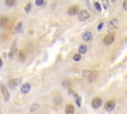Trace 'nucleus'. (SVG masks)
I'll list each match as a JSON object with an SVG mask.
<instances>
[{"mask_svg": "<svg viewBox=\"0 0 127 114\" xmlns=\"http://www.w3.org/2000/svg\"><path fill=\"white\" fill-rule=\"evenodd\" d=\"M31 7H32L31 3H28V4L25 6V11H26V12H29V11L31 10Z\"/></svg>", "mask_w": 127, "mask_h": 114, "instance_id": "4be33fe9", "label": "nucleus"}, {"mask_svg": "<svg viewBox=\"0 0 127 114\" xmlns=\"http://www.w3.org/2000/svg\"><path fill=\"white\" fill-rule=\"evenodd\" d=\"M73 59H74V62H79V61L82 60V56H81V54H79V53H78V54H75V55L74 56Z\"/></svg>", "mask_w": 127, "mask_h": 114, "instance_id": "2eb2a0df", "label": "nucleus"}, {"mask_svg": "<svg viewBox=\"0 0 127 114\" xmlns=\"http://www.w3.org/2000/svg\"><path fill=\"white\" fill-rule=\"evenodd\" d=\"M112 1H114V0H112Z\"/></svg>", "mask_w": 127, "mask_h": 114, "instance_id": "c85d7f7f", "label": "nucleus"}, {"mask_svg": "<svg viewBox=\"0 0 127 114\" xmlns=\"http://www.w3.org/2000/svg\"><path fill=\"white\" fill-rule=\"evenodd\" d=\"M65 112H66L67 114H73V113L74 112V105H72V104H68V105L66 106Z\"/></svg>", "mask_w": 127, "mask_h": 114, "instance_id": "9b49d317", "label": "nucleus"}, {"mask_svg": "<svg viewBox=\"0 0 127 114\" xmlns=\"http://www.w3.org/2000/svg\"><path fill=\"white\" fill-rule=\"evenodd\" d=\"M30 89H31L30 83H24V84L22 85V87H21V92L24 93V94H26V93H28V92L30 91Z\"/></svg>", "mask_w": 127, "mask_h": 114, "instance_id": "1a4fd4ad", "label": "nucleus"}, {"mask_svg": "<svg viewBox=\"0 0 127 114\" xmlns=\"http://www.w3.org/2000/svg\"><path fill=\"white\" fill-rule=\"evenodd\" d=\"M102 26H103V23H100L99 25H98V27H97V30L99 31V30H101V28H102Z\"/></svg>", "mask_w": 127, "mask_h": 114, "instance_id": "bb28decb", "label": "nucleus"}, {"mask_svg": "<svg viewBox=\"0 0 127 114\" xmlns=\"http://www.w3.org/2000/svg\"><path fill=\"white\" fill-rule=\"evenodd\" d=\"M78 7L77 6H72L69 8V14L70 15H75L76 13H78Z\"/></svg>", "mask_w": 127, "mask_h": 114, "instance_id": "9d476101", "label": "nucleus"}, {"mask_svg": "<svg viewBox=\"0 0 127 114\" xmlns=\"http://www.w3.org/2000/svg\"><path fill=\"white\" fill-rule=\"evenodd\" d=\"M5 3H6L7 6L12 7V6H14L16 4V0H5Z\"/></svg>", "mask_w": 127, "mask_h": 114, "instance_id": "4468645a", "label": "nucleus"}, {"mask_svg": "<svg viewBox=\"0 0 127 114\" xmlns=\"http://www.w3.org/2000/svg\"><path fill=\"white\" fill-rule=\"evenodd\" d=\"M122 6H123V9L127 10V0H124V1H123V4H122Z\"/></svg>", "mask_w": 127, "mask_h": 114, "instance_id": "393cba45", "label": "nucleus"}, {"mask_svg": "<svg viewBox=\"0 0 127 114\" xmlns=\"http://www.w3.org/2000/svg\"><path fill=\"white\" fill-rule=\"evenodd\" d=\"M7 22H8V19H7L6 17H1V18H0V27L6 26Z\"/></svg>", "mask_w": 127, "mask_h": 114, "instance_id": "ddd939ff", "label": "nucleus"}, {"mask_svg": "<svg viewBox=\"0 0 127 114\" xmlns=\"http://www.w3.org/2000/svg\"><path fill=\"white\" fill-rule=\"evenodd\" d=\"M63 85H64V86H67V87H68V86H70V81H68V80H66L65 82H64V83H63Z\"/></svg>", "mask_w": 127, "mask_h": 114, "instance_id": "a878e982", "label": "nucleus"}, {"mask_svg": "<svg viewBox=\"0 0 127 114\" xmlns=\"http://www.w3.org/2000/svg\"><path fill=\"white\" fill-rule=\"evenodd\" d=\"M114 107H115V102H114L113 100L107 101V102L105 103V105H104V108H105L106 111H112V110L114 109Z\"/></svg>", "mask_w": 127, "mask_h": 114, "instance_id": "0eeeda50", "label": "nucleus"}, {"mask_svg": "<svg viewBox=\"0 0 127 114\" xmlns=\"http://www.w3.org/2000/svg\"><path fill=\"white\" fill-rule=\"evenodd\" d=\"M21 82V78H14V79H10L9 82H8V85H9V87L11 89H14L16 86H18V85L20 84Z\"/></svg>", "mask_w": 127, "mask_h": 114, "instance_id": "20e7f679", "label": "nucleus"}, {"mask_svg": "<svg viewBox=\"0 0 127 114\" xmlns=\"http://www.w3.org/2000/svg\"><path fill=\"white\" fill-rule=\"evenodd\" d=\"M91 70H84V72H83V75H84V76H85V77H88V76H91Z\"/></svg>", "mask_w": 127, "mask_h": 114, "instance_id": "f3484780", "label": "nucleus"}, {"mask_svg": "<svg viewBox=\"0 0 127 114\" xmlns=\"http://www.w3.org/2000/svg\"><path fill=\"white\" fill-rule=\"evenodd\" d=\"M101 104H102V100H101V98H99V97L94 98L93 100H92V102H91L92 107H93V108H95V109L99 108V107L101 106Z\"/></svg>", "mask_w": 127, "mask_h": 114, "instance_id": "39448f33", "label": "nucleus"}, {"mask_svg": "<svg viewBox=\"0 0 127 114\" xmlns=\"http://www.w3.org/2000/svg\"><path fill=\"white\" fill-rule=\"evenodd\" d=\"M39 106H40L39 104H33V105L31 106V108H30V111H31V112H35V111L39 108Z\"/></svg>", "mask_w": 127, "mask_h": 114, "instance_id": "a211bd4d", "label": "nucleus"}, {"mask_svg": "<svg viewBox=\"0 0 127 114\" xmlns=\"http://www.w3.org/2000/svg\"><path fill=\"white\" fill-rule=\"evenodd\" d=\"M22 26H23V24H22L21 22H19V23L17 24V26H16V31H17V32H20V31L22 30Z\"/></svg>", "mask_w": 127, "mask_h": 114, "instance_id": "6ab92c4d", "label": "nucleus"}, {"mask_svg": "<svg viewBox=\"0 0 127 114\" xmlns=\"http://www.w3.org/2000/svg\"><path fill=\"white\" fill-rule=\"evenodd\" d=\"M2 64H3V63H2V60H1V59H0V67H1V66H2Z\"/></svg>", "mask_w": 127, "mask_h": 114, "instance_id": "cd10ccee", "label": "nucleus"}, {"mask_svg": "<svg viewBox=\"0 0 127 114\" xmlns=\"http://www.w3.org/2000/svg\"><path fill=\"white\" fill-rule=\"evenodd\" d=\"M91 39H92V34H91V32L86 31V32H85V33L83 34V40H84L85 42H89Z\"/></svg>", "mask_w": 127, "mask_h": 114, "instance_id": "6e6552de", "label": "nucleus"}, {"mask_svg": "<svg viewBox=\"0 0 127 114\" xmlns=\"http://www.w3.org/2000/svg\"><path fill=\"white\" fill-rule=\"evenodd\" d=\"M94 7L96 8V10H97V11H101V7H100L99 3H97V2H95V3H94Z\"/></svg>", "mask_w": 127, "mask_h": 114, "instance_id": "5701e85b", "label": "nucleus"}, {"mask_svg": "<svg viewBox=\"0 0 127 114\" xmlns=\"http://www.w3.org/2000/svg\"><path fill=\"white\" fill-rule=\"evenodd\" d=\"M86 51H87V47L85 45L79 46V48H78V53L79 54H85V53H86Z\"/></svg>", "mask_w": 127, "mask_h": 114, "instance_id": "f8f14e48", "label": "nucleus"}, {"mask_svg": "<svg viewBox=\"0 0 127 114\" xmlns=\"http://www.w3.org/2000/svg\"><path fill=\"white\" fill-rule=\"evenodd\" d=\"M74 100L77 104V106H81L82 105V102H81V98H79V96L77 94H74Z\"/></svg>", "mask_w": 127, "mask_h": 114, "instance_id": "dca6fc26", "label": "nucleus"}, {"mask_svg": "<svg viewBox=\"0 0 127 114\" xmlns=\"http://www.w3.org/2000/svg\"><path fill=\"white\" fill-rule=\"evenodd\" d=\"M114 35H112V34H108V35H106L105 37H104V39H103V43H104V45H106V46H110L112 43L114 42Z\"/></svg>", "mask_w": 127, "mask_h": 114, "instance_id": "7ed1b4c3", "label": "nucleus"}, {"mask_svg": "<svg viewBox=\"0 0 127 114\" xmlns=\"http://www.w3.org/2000/svg\"><path fill=\"white\" fill-rule=\"evenodd\" d=\"M0 88H1V92L3 94V97L5 99V101H8L9 98H10V93H9L7 87H6V85L4 83H1V84H0Z\"/></svg>", "mask_w": 127, "mask_h": 114, "instance_id": "f03ea898", "label": "nucleus"}, {"mask_svg": "<svg viewBox=\"0 0 127 114\" xmlns=\"http://www.w3.org/2000/svg\"><path fill=\"white\" fill-rule=\"evenodd\" d=\"M118 26V20L117 19H111L109 22H108V29L109 30H114L116 29V27Z\"/></svg>", "mask_w": 127, "mask_h": 114, "instance_id": "423d86ee", "label": "nucleus"}, {"mask_svg": "<svg viewBox=\"0 0 127 114\" xmlns=\"http://www.w3.org/2000/svg\"><path fill=\"white\" fill-rule=\"evenodd\" d=\"M102 6H103L104 9L108 8V0H103V1H102Z\"/></svg>", "mask_w": 127, "mask_h": 114, "instance_id": "412c9836", "label": "nucleus"}, {"mask_svg": "<svg viewBox=\"0 0 127 114\" xmlns=\"http://www.w3.org/2000/svg\"><path fill=\"white\" fill-rule=\"evenodd\" d=\"M77 17L79 21H85L89 18V13L85 10H81L77 13Z\"/></svg>", "mask_w": 127, "mask_h": 114, "instance_id": "f257e3e1", "label": "nucleus"}, {"mask_svg": "<svg viewBox=\"0 0 127 114\" xmlns=\"http://www.w3.org/2000/svg\"><path fill=\"white\" fill-rule=\"evenodd\" d=\"M19 58H20L22 61L25 59V55H24V53H23L22 51H20V53H19Z\"/></svg>", "mask_w": 127, "mask_h": 114, "instance_id": "b1692460", "label": "nucleus"}, {"mask_svg": "<svg viewBox=\"0 0 127 114\" xmlns=\"http://www.w3.org/2000/svg\"><path fill=\"white\" fill-rule=\"evenodd\" d=\"M35 3H36L37 6H42V5H44L45 1H44V0H36Z\"/></svg>", "mask_w": 127, "mask_h": 114, "instance_id": "aec40b11", "label": "nucleus"}]
</instances>
